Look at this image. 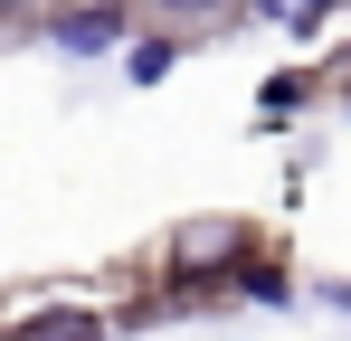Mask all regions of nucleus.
Wrapping results in <instances>:
<instances>
[{
  "instance_id": "1",
  "label": "nucleus",
  "mask_w": 351,
  "mask_h": 341,
  "mask_svg": "<svg viewBox=\"0 0 351 341\" xmlns=\"http://www.w3.org/2000/svg\"><path fill=\"white\" fill-rule=\"evenodd\" d=\"M114 29H123L114 0H105V10H76V19H58V48H76V57H86V48H114Z\"/></svg>"
},
{
  "instance_id": "2",
  "label": "nucleus",
  "mask_w": 351,
  "mask_h": 341,
  "mask_svg": "<svg viewBox=\"0 0 351 341\" xmlns=\"http://www.w3.org/2000/svg\"><path fill=\"white\" fill-rule=\"evenodd\" d=\"M10 341H105V323L95 313H29Z\"/></svg>"
},
{
  "instance_id": "3",
  "label": "nucleus",
  "mask_w": 351,
  "mask_h": 341,
  "mask_svg": "<svg viewBox=\"0 0 351 341\" xmlns=\"http://www.w3.org/2000/svg\"><path fill=\"white\" fill-rule=\"evenodd\" d=\"M256 10H266V19H276V29H313V19H323V10H332V0H256Z\"/></svg>"
},
{
  "instance_id": "4",
  "label": "nucleus",
  "mask_w": 351,
  "mask_h": 341,
  "mask_svg": "<svg viewBox=\"0 0 351 341\" xmlns=\"http://www.w3.org/2000/svg\"><path fill=\"white\" fill-rule=\"evenodd\" d=\"M332 303H342V313H351V284H332Z\"/></svg>"
},
{
  "instance_id": "5",
  "label": "nucleus",
  "mask_w": 351,
  "mask_h": 341,
  "mask_svg": "<svg viewBox=\"0 0 351 341\" xmlns=\"http://www.w3.org/2000/svg\"><path fill=\"white\" fill-rule=\"evenodd\" d=\"M171 10H209V0H171Z\"/></svg>"
},
{
  "instance_id": "6",
  "label": "nucleus",
  "mask_w": 351,
  "mask_h": 341,
  "mask_svg": "<svg viewBox=\"0 0 351 341\" xmlns=\"http://www.w3.org/2000/svg\"><path fill=\"white\" fill-rule=\"evenodd\" d=\"M0 10H10V0H0Z\"/></svg>"
}]
</instances>
